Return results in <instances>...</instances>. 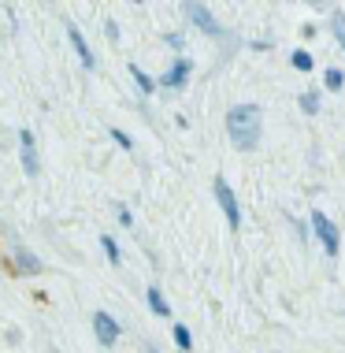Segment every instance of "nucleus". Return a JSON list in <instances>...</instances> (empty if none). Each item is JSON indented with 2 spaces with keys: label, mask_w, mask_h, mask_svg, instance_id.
Here are the masks:
<instances>
[{
  "label": "nucleus",
  "mask_w": 345,
  "mask_h": 353,
  "mask_svg": "<svg viewBox=\"0 0 345 353\" xmlns=\"http://www.w3.org/2000/svg\"><path fill=\"white\" fill-rule=\"evenodd\" d=\"M227 134L238 149H256L260 141V108L256 104H234L227 112Z\"/></svg>",
  "instance_id": "1"
},
{
  "label": "nucleus",
  "mask_w": 345,
  "mask_h": 353,
  "mask_svg": "<svg viewBox=\"0 0 345 353\" xmlns=\"http://www.w3.org/2000/svg\"><path fill=\"white\" fill-rule=\"evenodd\" d=\"M312 227H315V234L323 238V250H327V256H338V245H342L338 227H334L323 212H312Z\"/></svg>",
  "instance_id": "2"
},
{
  "label": "nucleus",
  "mask_w": 345,
  "mask_h": 353,
  "mask_svg": "<svg viewBox=\"0 0 345 353\" xmlns=\"http://www.w3.org/2000/svg\"><path fill=\"white\" fill-rule=\"evenodd\" d=\"M216 197H219V208H223V216H227V223L234 227H242V208H238L234 201V194H230V186H227V179H216Z\"/></svg>",
  "instance_id": "3"
},
{
  "label": "nucleus",
  "mask_w": 345,
  "mask_h": 353,
  "mask_svg": "<svg viewBox=\"0 0 345 353\" xmlns=\"http://www.w3.org/2000/svg\"><path fill=\"white\" fill-rule=\"evenodd\" d=\"M93 331H97L101 346H115V339H119V323H115L108 312H97V316H93Z\"/></svg>",
  "instance_id": "4"
},
{
  "label": "nucleus",
  "mask_w": 345,
  "mask_h": 353,
  "mask_svg": "<svg viewBox=\"0 0 345 353\" xmlns=\"http://www.w3.org/2000/svg\"><path fill=\"white\" fill-rule=\"evenodd\" d=\"M186 15L194 19V26H200L205 34H212V37H219V23L212 15H208V8L205 4H186Z\"/></svg>",
  "instance_id": "5"
},
{
  "label": "nucleus",
  "mask_w": 345,
  "mask_h": 353,
  "mask_svg": "<svg viewBox=\"0 0 345 353\" xmlns=\"http://www.w3.org/2000/svg\"><path fill=\"white\" fill-rule=\"evenodd\" d=\"M19 145H23V168H26V175H37V171H41V164H37L34 134H30V130H23V134H19Z\"/></svg>",
  "instance_id": "6"
},
{
  "label": "nucleus",
  "mask_w": 345,
  "mask_h": 353,
  "mask_svg": "<svg viewBox=\"0 0 345 353\" xmlns=\"http://www.w3.org/2000/svg\"><path fill=\"white\" fill-rule=\"evenodd\" d=\"M67 37H71V45H74V49H79V56H82V63H85V68H97V63H93V52H90V45H85L82 41V34H79V26H74V23H67Z\"/></svg>",
  "instance_id": "7"
},
{
  "label": "nucleus",
  "mask_w": 345,
  "mask_h": 353,
  "mask_svg": "<svg viewBox=\"0 0 345 353\" xmlns=\"http://www.w3.org/2000/svg\"><path fill=\"white\" fill-rule=\"evenodd\" d=\"M186 74H189V60H175V68L164 74V85L167 90H178V85L186 82Z\"/></svg>",
  "instance_id": "8"
},
{
  "label": "nucleus",
  "mask_w": 345,
  "mask_h": 353,
  "mask_svg": "<svg viewBox=\"0 0 345 353\" xmlns=\"http://www.w3.org/2000/svg\"><path fill=\"white\" fill-rule=\"evenodd\" d=\"M145 298H149V309L156 312V316H171V305L164 301V294H160V286H149V294H145Z\"/></svg>",
  "instance_id": "9"
},
{
  "label": "nucleus",
  "mask_w": 345,
  "mask_h": 353,
  "mask_svg": "<svg viewBox=\"0 0 345 353\" xmlns=\"http://www.w3.org/2000/svg\"><path fill=\"white\" fill-rule=\"evenodd\" d=\"M15 256H19V272H41V264H37L34 256L23 250V245H19V250H15Z\"/></svg>",
  "instance_id": "10"
},
{
  "label": "nucleus",
  "mask_w": 345,
  "mask_h": 353,
  "mask_svg": "<svg viewBox=\"0 0 345 353\" xmlns=\"http://www.w3.org/2000/svg\"><path fill=\"white\" fill-rule=\"evenodd\" d=\"M130 79L138 82V90H141V93H152V90H156V85H152V79H149V74L141 71V68H130Z\"/></svg>",
  "instance_id": "11"
},
{
  "label": "nucleus",
  "mask_w": 345,
  "mask_h": 353,
  "mask_svg": "<svg viewBox=\"0 0 345 353\" xmlns=\"http://www.w3.org/2000/svg\"><path fill=\"white\" fill-rule=\"evenodd\" d=\"M101 245H104V253H108V261L112 264H119L123 256H119V245H115V238L112 234H101Z\"/></svg>",
  "instance_id": "12"
},
{
  "label": "nucleus",
  "mask_w": 345,
  "mask_h": 353,
  "mask_svg": "<svg viewBox=\"0 0 345 353\" xmlns=\"http://www.w3.org/2000/svg\"><path fill=\"white\" fill-rule=\"evenodd\" d=\"M175 342H178V350H186V353H189V346H194V339H189V331L182 327V323H175Z\"/></svg>",
  "instance_id": "13"
},
{
  "label": "nucleus",
  "mask_w": 345,
  "mask_h": 353,
  "mask_svg": "<svg viewBox=\"0 0 345 353\" xmlns=\"http://www.w3.org/2000/svg\"><path fill=\"white\" fill-rule=\"evenodd\" d=\"M290 63H293L297 71H312V56H309V52H293Z\"/></svg>",
  "instance_id": "14"
},
{
  "label": "nucleus",
  "mask_w": 345,
  "mask_h": 353,
  "mask_svg": "<svg viewBox=\"0 0 345 353\" xmlns=\"http://www.w3.org/2000/svg\"><path fill=\"white\" fill-rule=\"evenodd\" d=\"M342 85H345V74L338 68H331L327 71V90H342Z\"/></svg>",
  "instance_id": "15"
},
{
  "label": "nucleus",
  "mask_w": 345,
  "mask_h": 353,
  "mask_svg": "<svg viewBox=\"0 0 345 353\" xmlns=\"http://www.w3.org/2000/svg\"><path fill=\"white\" fill-rule=\"evenodd\" d=\"M301 108L309 112V116H315V112H320V97H315V93H304V97H301Z\"/></svg>",
  "instance_id": "16"
},
{
  "label": "nucleus",
  "mask_w": 345,
  "mask_h": 353,
  "mask_svg": "<svg viewBox=\"0 0 345 353\" xmlns=\"http://www.w3.org/2000/svg\"><path fill=\"white\" fill-rule=\"evenodd\" d=\"M334 37H338V41H342V49H345V12L334 15Z\"/></svg>",
  "instance_id": "17"
},
{
  "label": "nucleus",
  "mask_w": 345,
  "mask_h": 353,
  "mask_svg": "<svg viewBox=\"0 0 345 353\" xmlns=\"http://www.w3.org/2000/svg\"><path fill=\"white\" fill-rule=\"evenodd\" d=\"M112 138H115V141H119V145H123V149H130V145H134V141H130L127 134H123V130H112Z\"/></svg>",
  "instance_id": "18"
},
{
  "label": "nucleus",
  "mask_w": 345,
  "mask_h": 353,
  "mask_svg": "<svg viewBox=\"0 0 345 353\" xmlns=\"http://www.w3.org/2000/svg\"><path fill=\"white\" fill-rule=\"evenodd\" d=\"M149 353H160V350H156V346H149Z\"/></svg>",
  "instance_id": "19"
}]
</instances>
